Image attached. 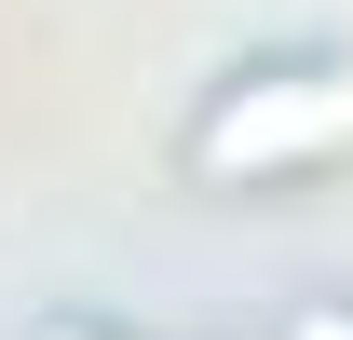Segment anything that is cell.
Returning <instances> with one entry per match:
<instances>
[{
    "instance_id": "cell-1",
    "label": "cell",
    "mask_w": 353,
    "mask_h": 340,
    "mask_svg": "<svg viewBox=\"0 0 353 340\" xmlns=\"http://www.w3.org/2000/svg\"><path fill=\"white\" fill-rule=\"evenodd\" d=\"M353 150V68H259L190 123V177L204 191H272Z\"/></svg>"
},
{
    "instance_id": "cell-2",
    "label": "cell",
    "mask_w": 353,
    "mask_h": 340,
    "mask_svg": "<svg viewBox=\"0 0 353 340\" xmlns=\"http://www.w3.org/2000/svg\"><path fill=\"white\" fill-rule=\"evenodd\" d=\"M285 340H353V313H299V327H285Z\"/></svg>"
},
{
    "instance_id": "cell-3",
    "label": "cell",
    "mask_w": 353,
    "mask_h": 340,
    "mask_svg": "<svg viewBox=\"0 0 353 340\" xmlns=\"http://www.w3.org/2000/svg\"><path fill=\"white\" fill-rule=\"evenodd\" d=\"M54 340H82V327H54Z\"/></svg>"
}]
</instances>
